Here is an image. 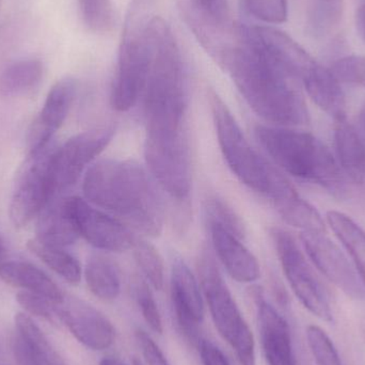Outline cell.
<instances>
[{
    "mask_svg": "<svg viewBox=\"0 0 365 365\" xmlns=\"http://www.w3.org/2000/svg\"><path fill=\"white\" fill-rule=\"evenodd\" d=\"M250 108L274 126L306 125L310 113L299 81L262 46L252 27L238 26V41L223 66Z\"/></svg>",
    "mask_w": 365,
    "mask_h": 365,
    "instance_id": "1",
    "label": "cell"
},
{
    "mask_svg": "<svg viewBox=\"0 0 365 365\" xmlns=\"http://www.w3.org/2000/svg\"><path fill=\"white\" fill-rule=\"evenodd\" d=\"M154 55L145 91V141L175 145L188 139L187 92L181 51L171 28L155 16Z\"/></svg>",
    "mask_w": 365,
    "mask_h": 365,
    "instance_id": "2",
    "label": "cell"
},
{
    "mask_svg": "<svg viewBox=\"0 0 365 365\" xmlns=\"http://www.w3.org/2000/svg\"><path fill=\"white\" fill-rule=\"evenodd\" d=\"M83 191L89 203L119 217L145 235L156 237L162 233V205L147 173L137 163H96L86 173Z\"/></svg>",
    "mask_w": 365,
    "mask_h": 365,
    "instance_id": "3",
    "label": "cell"
},
{
    "mask_svg": "<svg viewBox=\"0 0 365 365\" xmlns=\"http://www.w3.org/2000/svg\"><path fill=\"white\" fill-rule=\"evenodd\" d=\"M208 101L227 166L240 182L267 197L282 216L302 199L299 193L282 173L253 149L233 113L214 90L208 92Z\"/></svg>",
    "mask_w": 365,
    "mask_h": 365,
    "instance_id": "4",
    "label": "cell"
},
{
    "mask_svg": "<svg viewBox=\"0 0 365 365\" xmlns=\"http://www.w3.org/2000/svg\"><path fill=\"white\" fill-rule=\"evenodd\" d=\"M255 132L266 153L285 173L319 185L336 197L346 195V178L323 141L283 126L257 125Z\"/></svg>",
    "mask_w": 365,
    "mask_h": 365,
    "instance_id": "5",
    "label": "cell"
},
{
    "mask_svg": "<svg viewBox=\"0 0 365 365\" xmlns=\"http://www.w3.org/2000/svg\"><path fill=\"white\" fill-rule=\"evenodd\" d=\"M155 4L156 0H132L128 8L111 89L115 110H130L145 91L154 55Z\"/></svg>",
    "mask_w": 365,
    "mask_h": 365,
    "instance_id": "6",
    "label": "cell"
},
{
    "mask_svg": "<svg viewBox=\"0 0 365 365\" xmlns=\"http://www.w3.org/2000/svg\"><path fill=\"white\" fill-rule=\"evenodd\" d=\"M197 272L204 302L219 334L233 349L240 365H257L252 331L210 253H202Z\"/></svg>",
    "mask_w": 365,
    "mask_h": 365,
    "instance_id": "7",
    "label": "cell"
},
{
    "mask_svg": "<svg viewBox=\"0 0 365 365\" xmlns=\"http://www.w3.org/2000/svg\"><path fill=\"white\" fill-rule=\"evenodd\" d=\"M182 17L200 44L225 63L238 40V26L231 19L227 0H179Z\"/></svg>",
    "mask_w": 365,
    "mask_h": 365,
    "instance_id": "8",
    "label": "cell"
},
{
    "mask_svg": "<svg viewBox=\"0 0 365 365\" xmlns=\"http://www.w3.org/2000/svg\"><path fill=\"white\" fill-rule=\"evenodd\" d=\"M285 278L302 306L322 321L334 322L325 289L293 236L280 227L270 232Z\"/></svg>",
    "mask_w": 365,
    "mask_h": 365,
    "instance_id": "9",
    "label": "cell"
},
{
    "mask_svg": "<svg viewBox=\"0 0 365 365\" xmlns=\"http://www.w3.org/2000/svg\"><path fill=\"white\" fill-rule=\"evenodd\" d=\"M53 150L49 145L38 153L29 154L17 175L10 202V219L15 227H26L53 199L51 162Z\"/></svg>",
    "mask_w": 365,
    "mask_h": 365,
    "instance_id": "10",
    "label": "cell"
},
{
    "mask_svg": "<svg viewBox=\"0 0 365 365\" xmlns=\"http://www.w3.org/2000/svg\"><path fill=\"white\" fill-rule=\"evenodd\" d=\"M113 135V126L96 128L72 137L53 150L51 162V200L63 197L78 182L86 168L110 143Z\"/></svg>",
    "mask_w": 365,
    "mask_h": 365,
    "instance_id": "11",
    "label": "cell"
},
{
    "mask_svg": "<svg viewBox=\"0 0 365 365\" xmlns=\"http://www.w3.org/2000/svg\"><path fill=\"white\" fill-rule=\"evenodd\" d=\"M66 205L78 235L91 246L107 252H123L134 246L130 230L115 217L78 197H66Z\"/></svg>",
    "mask_w": 365,
    "mask_h": 365,
    "instance_id": "12",
    "label": "cell"
},
{
    "mask_svg": "<svg viewBox=\"0 0 365 365\" xmlns=\"http://www.w3.org/2000/svg\"><path fill=\"white\" fill-rule=\"evenodd\" d=\"M300 240L309 259L330 282L354 299H364L365 287L354 264L325 232L302 231Z\"/></svg>",
    "mask_w": 365,
    "mask_h": 365,
    "instance_id": "13",
    "label": "cell"
},
{
    "mask_svg": "<svg viewBox=\"0 0 365 365\" xmlns=\"http://www.w3.org/2000/svg\"><path fill=\"white\" fill-rule=\"evenodd\" d=\"M171 299L182 334L193 346H197L203 339L200 327L205 315V304L201 285L181 259H175L171 272Z\"/></svg>",
    "mask_w": 365,
    "mask_h": 365,
    "instance_id": "14",
    "label": "cell"
},
{
    "mask_svg": "<svg viewBox=\"0 0 365 365\" xmlns=\"http://www.w3.org/2000/svg\"><path fill=\"white\" fill-rule=\"evenodd\" d=\"M59 319L79 343L92 351H105L115 343L113 323L98 309L75 297H64Z\"/></svg>",
    "mask_w": 365,
    "mask_h": 365,
    "instance_id": "15",
    "label": "cell"
},
{
    "mask_svg": "<svg viewBox=\"0 0 365 365\" xmlns=\"http://www.w3.org/2000/svg\"><path fill=\"white\" fill-rule=\"evenodd\" d=\"M77 93V81L64 77L53 86L44 105L30 126L27 143L29 154H36L51 145V139L66 121Z\"/></svg>",
    "mask_w": 365,
    "mask_h": 365,
    "instance_id": "16",
    "label": "cell"
},
{
    "mask_svg": "<svg viewBox=\"0 0 365 365\" xmlns=\"http://www.w3.org/2000/svg\"><path fill=\"white\" fill-rule=\"evenodd\" d=\"M257 323L264 357L268 365H298L291 328L287 319L265 299L262 292H255Z\"/></svg>",
    "mask_w": 365,
    "mask_h": 365,
    "instance_id": "17",
    "label": "cell"
},
{
    "mask_svg": "<svg viewBox=\"0 0 365 365\" xmlns=\"http://www.w3.org/2000/svg\"><path fill=\"white\" fill-rule=\"evenodd\" d=\"M208 227L214 250L227 274L237 282H255L261 276L259 264L242 238L212 221H208Z\"/></svg>",
    "mask_w": 365,
    "mask_h": 365,
    "instance_id": "18",
    "label": "cell"
},
{
    "mask_svg": "<svg viewBox=\"0 0 365 365\" xmlns=\"http://www.w3.org/2000/svg\"><path fill=\"white\" fill-rule=\"evenodd\" d=\"M252 30L266 53L299 83L317 63V60L285 32L270 26H255Z\"/></svg>",
    "mask_w": 365,
    "mask_h": 365,
    "instance_id": "19",
    "label": "cell"
},
{
    "mask_svg": "<svg viewBox=\"0 0 365 365\" xmlns=\"http://www.w3.org/2000/svg\"><path fill=\"white\" fill-rule=\"evenodd\" d=\"M311 100L334 121L346 119V96L341 81L332 72L317 62L300 81Z\"/></svg>",
    "mask_w": 365,
    "mask_h": 365,
    "instance_id": "20",
    "label": "cell"
},
{
    "mask_svg": "<svg viewBox=\"0 0 365 365\" xmlns=\"http://www.w3.org/2000/svg\"><path fill=\"white\" fill-rule=\"evenodd\" d=\"M336 162L346 180L365 188V143L357 130L345 120L336 121Z\"/></svg>",
    "mask_w": 365,
    "mask_h": 365,
    "instance_id": "21",
    "label": "cell"
},
{
    "mask_svg": "<svg viewBox=\"0 0 365 365\" xmlns=\"http://www.w3.org/2000/svg\"><path fill=\"white\" fill-rule=\"evenodd\" d=\"M79 237L66 205V197L51 200L38 215L36 238L53 246L66 247Z\"/></svg>",
    "mask_w": 365,
    "mask_h": 365,
    "instance_id": "22",
    "label": "cell"
},
{
    "mask_svg": "<svg viewBox=\"0 0 365 365\" xmlns=\"http://www.w3.org/2000/svg\"><path fill=\"white\" fill-rule=\"evenodd\" d=\"M0 278L23 291L44 296L56 302H63V292L45 274L32 264L23 261H6L0 266Z\"/></svg>",
    "mask_w": 365,
    "mask_h": 365,
    "instance_id": "23",
    "label": "cell"
},
{
    "mask_svg": "<svg viewBox=\"0 0 365 365\" xmlns=\"http://www.w3.org/2000/svg\"><path fill=\"white\" fill-rule=\"evenodd\" d=\"M85 279L90 292L103 302H113L121 292L119 268L106 255H90L85 267Z\"/></svg>",
    "mask_w": 365,
    "mask_h": 365,
    "instance_id": "24",
    "label": "cell"
},
{
    "mask_svg": "<svg viewBox=\"0 0 365 365\" xmlns=\"http://www.w3.org/2000/svg\"><path fill=\"white\" fill-rule=\"evenodd\" d=\"M328 225L343 245L365 287V232L351 217L338 210L326 215Z\"/></svg>",
    "mask_w": 365,
    "mask_h": 365,
    "instance_id": "25",
    "label": "cell"
},
{
    "mask_svg": "<svg viewBox=\"0 0 365 365\" xmlns=\"http://www.w3.org/2000/svg\"><path fill=\"white\" fill-rule=\"evenodd\" d=\"M43 77L44 66L40 60L15 62L0 75V94L11 98L26 96L41 85Z\"/></svg>",
    "mask_w": 365,
    "mask_h": 365,
    "instance_id": "26",
    "label": "cell"
},
{
    "mask_svg": "<svg viewBox=\"0 0 365 365\" xmlns=\"http://www.w3.org/2000/svg\"><path fill=\"white\" fill-rule=\"evenodd\" d=\"M28 248L45 265L71 284H78L83 276L81 263L62 247L43 242L38 238L28 242Z\"/></svg>",
    "mask_w": 365,
    "mask_h": 365,
    "instance_id": "27",
    "label": "cell"
},
{
    "mask_svg": "<svg viewBox=\"0 0 365 365\" xmlns=\"http://www.w3.org/2000/svg\"><path fill=\"white\" fill-rule=\"evenodd\" d=\"M344 12V0H311L309 31L314 38L329 36L340 25Z\"/></svg>",
    "mask_w": 365,
    "mask_h": 365,
    "instance_id": "28",
    "label": "cell"
},
{
    "mask_svg": "<svg viewBox=\"0 0 365 365\" xmlns=\"http://www.w3.org/2000/svg\"><path fill=\"white\" fill-rule=\"evenodd\" d=\"M83 23L94 34H108L115 25L113 0H77Z\"/></svg>",
    "mask_w": 365,
    "mask_h": 365,
    "instance_id": "29",
    "label": "cell"
},
{
    "mask_svg": "<svg viewBox=\"0 0 365 365\" xmlns=\"http://www.w3.org/2000/svg\"><path fill=\"white\" fill-rule=\"evenodd\" d=\"M15 326L17 334L23 338L36 353L40 354L51 365H68L63 358L59 355L51 341L46 338L40 328L36 325L31 317L24 313H19L15 317Z\"/></svg>",
    "mask_w": 365,
    "mask_h": 365,
    "instance_id": "30",
    "label": "cell"
},
{
    "mask_svg": "<svg viewBox=\"0 0 365 365\" xmlns=\"http://www.w3.org/2000/svg\"><path fill=\"white\" fill-rule=\"evenodd\" d=\"M134 257L153 289L160 291L164 287V262L158 250L153 245L145 240H135Z\"/></svg>",
    "mask_w": 365,
    "mask_h": 365,
    "instance_id": "31",
    "label": "cell"
},
{
    "mask_svg": "<svg viewBox=\"0 0 365 365\" xmlns=\"http://www.w3.org/2000/svg\"><path fill=\"white\" fill-rule=\"evenodd\" d=\"M307 340L317 365H344L331 339L319 326L307 328Z\"/></svg>",
    "mask_w": 365,
    "mask_h": 365,
    "instance_id": "32",
    "label": "cell"
},
{
    "mask_svg": "<svg viewBox=\"0 0 365 365\" xmlns=\"http://www.w3.org/2000/svg\"><path fill=\"white\" fill-rule=\"evenodd\" d=\"M249 14L266 24L284 23L287 19V0H242Z\"/></svg>",
    "mask_w": 365,
    "mask_h": 365,
    "instance_id": "33",
    "label": "cell"
},
{
    "mask_svg": "<svg viewBox=\"0 0 365 365\" xmlns=\"http://www.w3.org/2000/svg\"><path fill=\"white\" fill-rule=\"evenodd\" d=\"M208 221L218 223L240 238L245 237V227L240 217L222 200L212 197L206 203Z\"/></svg>",
    "mask_w": 365,
    "mask_h": 365,
    "instance_id": "34",
    "label": "cell"
},
{
    "mask_svg": "<svg viewBox=\"0 0 365 365\" xmlns=\"http://www.w3.org/2000/svg\"><path fill=\"white\" fill-rule=\"evenodd\" d=\"M16 300L30 314L42 317L51 323L60 322L59 304L61 302H53L44 296L26 291L19 292Z\"/></svg>",
    "mask_w": 365,
    "mask_h": 365,
    "instance_id": "35",
    "label": "cell"
},
{
    "mask_svg": "<svg viewBox=\"0 0 365 365\" xmlns=\"http://www.w3.org/2000/svg\"><path fill=\"white\" fill-rule=\"evenodd\" d=\"M135 298L148 326L156 334H163L164 327H163L162 315L150 285L143 281L137 282L135 285Z\"/></svg>",
    "mask_w": 365,
    "mask_h": 365,
    "instance_id": "36",
    "label": "cell"
},
{
    "mask_svg": "<svg viewBox=\"0 0 365 365\" xmlns=\"http://www.w3.org/2000/svg\"><path fill=\"white\" fill-rule=\"evenodd\" d=\"M341 83L365 88V56H347L334 62L331 66Z\"/></svg>",
    "mask_w": 365,
    "mask_h": 365,
    "instance_id": "37",
    "label": "cell"
},
{
    "mask_svg": "<svg viewBox=\"0 0 365 365\" xmlns=\"http://www.w3.org/2000/svg\"><path fill=\"white\" fill-rule=\"evenodd\" d=\"M136 340L143 353L145 365H171L165 357L162 349L147 332L138 330L136 332Z\"/></svg>",
    "mask_w": 365,
    "mask_h": 365,
    "instance_id": "38",
    "label": "cell"
},
{
    "mask_svg": "<svg viewBox=\"0 0 365 365\" xmlns=\"http://www.w3.org/2000/svg\"><path fill=\"white\" fill-rule=\"evenodd\" d=\"M197 347L202 365H231L222 351L210 341L202 339Z\"/></svg>",
    "mask_w": 365,
    "mask_h": 365,
    "instance_id": "39",
    "label": "cell"
},
{
    "mask_svg": "<svg viewBox=\"0 0 365 365\" xmlns=\"http://www.w3.org/2000/svg\"><path fill=\"white\" fill-rule=\"evenodd\" d=\"M356 28L362 40L365 41V2L356 13Z\"/></svg>",
    "mask_w": 365,
    "mask_h": 365,
    "instance_id": "40",
    "label": "cell"
},
{
    "mask_svg": "<svg viewBox=\"0 0 365 365\" xmlns=\"http://www.w3.org/2000/svg\"><path fill=\"white\" fill-rule=\"evenodd\" d=\"M357 132L365 143V105L364 107H362L361 110H360L359 115H358Z\"/></svg>",
    "mask_w": 365,
    "mask_h": 365,
    "instance_id": "41",
    "label": "cell"
},
{
    "mask_svg": "<svg viewBox=\"0 0 365 365\" xmlns=\"http://www.w3.org/2000/svg\"><path fill=\"white\" fill-rule=\"evenodd\" d=\"M6 257H8V248H6V242H4V238L0 235V266H1L4 262L8 261Z\"/></svg>",
    "mask_w": 365,
    "mask_h": 365,
    "instance_id": "42",
    "label": "cell"
},
{
    "mask_svg": "<svg viewBox=\"0 0 365 365\" xmlns=\"http://www.w3.org/2000/svg\"><path fill=\"white\" fill-rule=\"evenodd\" d=\"M98 365H128L117 357H105Z\"/></svg>",
    "mask_w": 365,
    "mask_h": 365,
    "instance_id": "43",
    "label": "cell"
},
{
    "mask_svg": "<svg viewBox=\"0 0 365 365\" xmlns=\"http://www.w3.org/2000/svg\"><path fill=\"white\" fill-rule=\"evenodd\" d=\"M133 365H145L143 364V362L140 361V360L137 359V358H135L134 360H133Z\"/></svg>",
    "mask_w": 365,
    "mask_h": 365,
    "instance_id": "44",
    "label": "cell"
}]
</instances>
